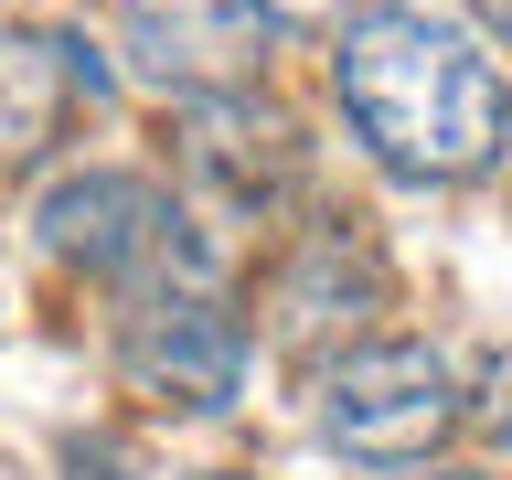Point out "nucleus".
<instances>
[{
    "instance_id": "7",
    "label": "nucleus",
    "mask_w": 512,
    "mask_h": 480,
    "mask_svg": "<svg viewBox=\"0 0 512 480\" xmlns=\"http://www.w3.org/2000/svg\"><path fill=\"white\" fill-rule=\"evenodd\" d=\"M182 160L203 171V182H224V203L235 214H256L267 192L288 182V128L278 118H256V96L235 86V96H182Z\"/></svg>"
},
{
    "instance_id": "2",
    "label": "nucleus",
    "mask_w": 512,
    "mask_h": 480,
    "mask_svg": "<svg viewBox=\"0 0 512 480\" xmlns=\"http://www.w3.org/2000/svg\"><path fill=\"white\" fill-rule=\"evenodd\" d=\"M459 384H448L438 342H363L320 374V438L342 459H374V470H406L459 427Z\"/></svg>"
},
{
    "instance_id": "8",
    "label": "nucleus",
    "mask_w": 512,
    "mask_h": 480,
    "mask_svg": "<svg viewBox=\"0 0 512 480\" xmlns=\"http://www.w3.org/2000/svg\"><path fill=\"white\" fill-rule=\"evenodd\" d=\"M470 427H480L491 448H512V342L491 352V374H480V395H470Z\"/></svg>"
},
{
    "instance_id": "3",
    "label": "nucleus",
    "mask_w": 512,
    "mask_h": 480,
    "mask_svg": "<svg viewBox=\"0 0 512 480\" xmlns=\"http://www.w3.org/2000/svg\"><path fill=\"white\" fill-rule=\"evenodd\" d=\"M118 374L150 395V406H182V416H224L235 384H246V331L214 288H150L118 331Z\"/></svg>"
},
{
    "instance_id": "13",
    "label": "nucleus",
    "mask_w": 512,
    "mask_h": 480,
    "mask_svg": "<svg viewBox=\"0 0 512 480\" xmlns=\"http://www.w3.org/2000/svg\"><path fill=\"white\" fill-rule=\"evenodd\" d=\"M203 480H246V470H203Z\"/></svg>"
},
{
    "instance_id": "5",
    "label": "nucleus",
    "mask_w": 512,
    "mask_h": 480,
    "mask_svg": "<svg viewBox=\"0 0 512 480\" xmlns=\"http://www.w3.org/2000/svg\"><path fill=\"white\" fill-rule=\"evenodd\" d=\"M171 192L150 182V171H75V182H54L43 203H32V235H43V256H64V267H86V278H139V267H160L171 256Z\"/></svg>"
},
{
    "instance_id": "12",
    "label": "nucleus",
    "mask_w": 512,
    "mask_h": 480,
    "mask_svg": "<svg viewBox=\"0 0 512 480\" xmlns=\"http://www.w3.org/2000/svg\"><path fill=\"white\" fill-rule=\"evenodd\" d=\"M416 480H480V470H416Z\"/></svg>"
},
{
    "instance_id": "6",
    "label": "nucleus",
    "mask_w": 512,
    "mask_h": 480,
    "mask_svg": "<svg viewBox=\"0 0 512 480\" xmlns=\"http://www.w3.org/2000/svg\"><path fill=\"white\" fill-rule=\"evenodd\" d=\"M107 96V54L64 22H0V171H32V160L64 139L75 107Z\"/></svg>"
},
{
    "instance_id": "9",
    "label": "nucleus",
    "mask_w": 512,
    "mask_h": 480,
    "mask_svg": "<svg viewBox=\"0 0 512 480\" xmlns=\"http://www.w3.org/2000/svg\"><path fill=\"white\" fill-rule=\"evenodd\" d=\"M64 470H75V480H128V448L118 438H75V448H64Z\"/></svg>"
},
{
    "instance_id": "11",
    "label": "nucleus",
    "mask_w": 512,
    "mask_h": 480,
    "mask_svg": "<svg viewBox=\"0 0 512 480\" xmlns=\"http://www.w3.org/2000/svg\"><path fill=\"white\" fill-rule=\"evenodd\" d=\"M470 11H480V32H502V43H512V0H470Z\"/></svg>"
},
{
    "instance_id": "10",
    "label": "nucleus",
    "mask_w": 512,
    "mask_h": 480,
    "mask_svg": "<svg viewBox=\"0 0 512 480\" xmlns=\"http://www.w3.org/2000/svg\"><path fill=\"white\" fill-rule=\"evenodd\" d=\"M278 22H331V0H267Z\"/></svg>"
},
{
    "instance_id": "4",
    "label": "nucleus",
    "mask_w": 512,
    "mask_h": 480,
    "mask_svg": "<svg viewBox=\"0 0 512 480\" xmlns=\"http://www.w3.org/2000/svg\"><path fill=\"white\" fill-rule=\"evenodd\" d=\"M118 43L160 96H235L278 43L267 0H118Z\"/></svg>"
},
{
    "instance_id": "1",
    "label": "nucleus",
    "mask_w": 512,
    "mask_h": 480,
    "mask_svg": "<svg viewBox=\"0 0 512 480\" xmlns=\"http://www.w3.org/2000/svg\"><path fill=\"white\" fill-rule=\"evenodd\" d=\"M331 86H342V118L363 128V150L384 171H406V182H470L512 139L502 64L470 32H448L438 11H416V0L352 11L342 43H331Z\"/></svg>"
}]
</instances>
